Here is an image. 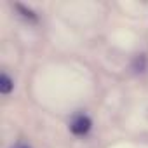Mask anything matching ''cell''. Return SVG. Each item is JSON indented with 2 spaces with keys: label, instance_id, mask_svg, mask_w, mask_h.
<instances>
[{
  "label": "cell",
  "instance_id": "obj_1",
  "mask_svg": "<svg viewBox=\"0 0 148 148\" xmlns=\"http://www.w3.org/2000/svg\"><path fill=\"white\" fill-rule=\"evenodd\" d=\"M91 119L89 117H86V115H79V117H75L71 120V124H70V129H71V132L73 134H77V136H84V134H87L89 132V129H91Z\"/></svg>",
  "mask_w": 148,
  "mask_h": 148
},
{
  "label": "cell",
  "instance_id": "obj_2",
  "mask_svg": "<svg viewBox=\"0 0 148 148\" xmlns=\"http://www.w3.org/2000/svg\"><path fill=\"white\" fill-rule=\"evenodd\" d=\"M11 89H12V80L9 79L7 73H4V75H2V84H0V91H2L4 94H9Z\"/></svg>",
  "mask_w": 148,
  "mask_h": 148
},
{
  "label": "cell",
  "instance_id": "obj_3",
  "mask_svg": "<svg viewBox=\"0 0 148 148\" xmlns=\"http://www.w3.org/2000/svg\"><path fill=\"white\" fill-rule=\"evenodd\" d=\"M18 9L23 12V16H26V18H32V19H35V16H33V12L30 11V9H25L23 5H18Z\"/></svg>",
  "mask_w": 148,
  "mask_h": 148
},
{
  "label": "cell",
  "instance_id": "obj_4",
  "mask_svg": "<svg viewBox=\"0 0 148 148\" xmlns=\"http://www.w3.org/2000/svg\"><path fill=\"white\" fill-rule=\"evenodd\" d=\"M19 148H26V146H19Z\"/></svg>",
  "mask_w": 148,
  "mask_h": 148
}]
</instances>
